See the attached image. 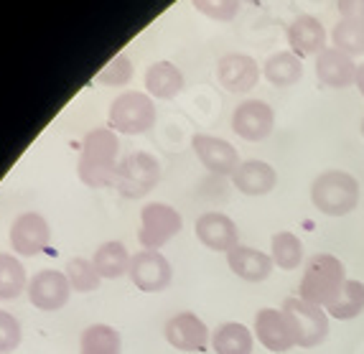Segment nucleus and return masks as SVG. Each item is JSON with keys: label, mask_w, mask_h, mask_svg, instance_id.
<instances>
[{"label": "nucleus", "mask_w": 364, "mask_h": 354, "mask_svg": "<svg viewBox=\"0 0 364 354\" xmlns=\"http://www.w3.org/2000/svg\"><path fill=\"white\" fill-rule=\"evenodd\" d=\"M219 85L235 95H247L257 87L262 67L250 54H225L217 64Z\"/></svg>", "instance_id": "nucleus-11"}, {"label": "nucleus", "mask_w": 364, "mask_h": 354, "mask_svg": "<svg viewBox=\"0 0 364 354\" xmlns=\"http://www.w3.org/2000/svg\"><path fill=\"white\" fill-rule=\"evenodd\" d=\"M359 133H362V138H364V117H362V125H359Z\"/></svg>", "instance_id": "nucleus-36"}, {"label": "nucleus", "mask_w": 364, "mask_h": 354, "mask_svg": "<svg viewBox=\"0 0 364 354\" xmlns=\"http://www.w3.org/2000/svg\"><path fill=\"white\" fill-rule=\"evenodd\" d=\"M191 148L199 156V161L204 163L209 173H217V176H230L240 168V156H237V148L232 146L225 138H217V135H194L191 138Z\"/></svg>", "instance_id": "nucleus-13"}, {"label": "nucleus", "mask_w": 364, "mask_h": 354, "mask_svg": "<svg viewBox=\"0 0 364 354\" xmlns=\"http://www.w3.org/2000/svg\"><path fill=\"white\" fill-rule=\"evenodd\" d=\"M146 90L156 100H173L183 92V74L171 61H153L146 72Z\"/></svg>", "instance_id": "nucleus-21"}, {"label": "nucleus", "mask_w": 364, "mask_h": 354, "mask_svg": "<svg viewBox=\"0 0 364 354\" xmlns=\"http://www.w3.org/2000/svg\"><path fill=\"white\" fill-rule=\"evenodd\" d=\"M283 311L291 318L298 347H318L328 336V313L321 306H314L298 296H291L283 301Z\"/></svg>", "instance_id": "nucleus-7"}, {"label": "nucleus", "mask_w": 364, "mask_h": 354, "mask_svg": "<svg viewBox=\"0 0 364 354\" xmlns=\"http://www.w3.org/2000/svg\"><path fill=\"white\" fill-rule=\"evenodd\" d=\"M161 181V163L156 156L146 151H135L120 161L115 176V189L125 199H140L151 194Z\"/></svg>", "instance_id": "nucleus-5"}, {"label": "nucleus", "mask_w": 364, "mask_h": 354, "mask_svg": "<svg viewBox=\"0 0 364 354\" xmlns=\"http://www.w3.org/2000/svg\"><path fill=\"white\" fill-rule=\"evenodd\" d=\"M286 38H288V46L291 51L298 56V59H309V56H318L323 49H328V33H326V26L321 21L316 18V16H296L291 21L286 31Z\"/></svg>", "instance_id": "nucleus-14"}, {"label": "nucleus", "mask_w": 364, "mask_h": 354, "mask_svg": "<svg viewBox=\"0 0 364 354\" xmlns=\"http://www.w3.org/2000/svg\"><path fill=\"white\" fill-rule=\"evenodd\" d=\"M331 46L344 51L346 56H364V23H354V21H336V26L328 33Z\"/></svg>", "instance_id": "nucleus-29"}, {"label": "nucleus", "mask_w": 364, "mask_h": 354, "mask_svg": "<svg viewBox=\"0 0 364 354\" xmlns=\"http://www.w3.org/2000/svg\"><path fill=\"white\" fill-rule=\"evenodd\" d=\"M128 278L143 294H161L173 278V268L158 250H140L130 260Z\"/></svg>", "instance_id": "nucleus-8"}, {"label": "nucleus", "mask_w": 364, "mask_h": 354, "mask_svg": "<svg viewBox=\"0 0 364 354\" xmlns=\"http://www.w3.org/2000/svg\"><path fill=\"white\" fill-rule=\"evenodd\" d=\"M354 87H357L359 95L364 97V64H359V69H357V82H354Z\"/></svg>", "instance_id": "nucleus-35"}, {"label": "nucleus", "mask_w": 364, "mask_h": 354, "mask_svg": "<svg viewBox=\"0 0 364 354\" xmlns=\"http://www.w3.org/2000/svg\"><path fill=\"white\" fill-rule=\"evenodd\" d=\"M311 202L326 217H346L359 204V181L352 173L328 168L311 181Z\"/></svg>", "instance_id": "nucleus-3"}, {"label": "nucleus", "mask_w": 364, "mask_h": 354, "mask_svg": "<svg viewBox=\"0 0 364 354\" xmlns=\"http://www.w3.org/2000/svg\"><path fill=\"white\" fill-rule=\"evenodd\" d=\"M117 151H120V143H117L115 130H90L85 135L82 156H79V178L92 189L112 186L117 176Z\"/></svg>", "instance_id": "nucleus-1"}, {"label": "nucleus", "mask_w": 364, "mask_h": 354, "mask_svg": "<svg viewBox=\"0 0 364 354\" xmlns=\"http://www.w3.org/2000/svg\"><path fill=\"white\" fill-rule=\"evenodd\" d=\"M270 257L278 270H296L304 263V242L293 232H275L270 237Z\"/></svg>", "instance_id": "nucleus-26"}, {"label": "nucleus", "mask_w": 364, "mask_h": 354, "mask_svg": "<svg viewBox=\"0 0 364 354\" xmlns=\"http://www.w3.org/2000/svg\"><path fill=\"white\" fill-rule=\"evenodd\" d=\"M109 128L125 135H146L156 125V104L143 92H122L109 104Z\"/></svg>", "instance_id": "nucleus-4"}, {"label": "nucleus", "mask_w": 364, "mask_h": 354, "mask_svg": "<svg viewBox=\"0 0 364 354\" xmlns=\"http://www.w3.org/2000/svg\"><path fill=\"white\" fill-rule=\"evenodd\" d=\"M130 260H133V257L128 255L125 245L117 242V240L102 242L97 250H95V257H92V263H95V270L100 273V278H107V281H117L122 275H128Z\"/></svg>", "instance_id": "nucleus-23"}, {"label": "nucleus", "mask_w": 364, "mask_h": 354, "mask_svg": "<svg viewBox=\"0 0 364 354\" xmlns=\"http://www.w3.org/2000/svg\"><path fill=\"white\" fill-rule=\"evenodd\" d=\"M275 128V112L265 100H245L232 112V130L242 141L260 143Z\"/></svg>", "instance_id": "nucleus-9"}, {"label": "nucleus", "mask_w": 364, "mask_h": 354, "mask_svg": "<svg viewBox=\"0 0 364 354\" xmlns=\"http://www.w3.org/2000/svg\"><path fill=\"white\" fill-rule=\"evenodd\" d=\"M255 334L257 342L267 352L283 354L296 347V331H293L291 318L286 316L283 309H260L255 313Z\"/></svg>", "instance_id": "nucleus-10"}, {"label": "nucleus", "mask_w": 364, "mask_h": 354, "mask_svg": "<svg viewBox=\"0 0 364 354\" xmlns=\"http://www.w3.org/2000/svg\"><path fill=\"white\" fill-rule=\"evenodd\" d=\"M357 61L352 56H346L344 51L328 46L321 54L316 56V80L321 82L328 90H346L357 82Z\"/></svg>", "instance_id": "nucleus-18"}, {"label": "nucleus", "mask_w": 364, "mask_h": 354, "mask_svg": "<svg viewBox=\"0 0 364 354\" xmlns=\"http://www.w3.org/2000/svg\"><path fill=\"white\" fill-rule=\"evenodd\" d=\"M199 13H204L212 21H232L242 8L245 0H191Z\"/></svg>", "instance_id": "nucleus-31"}, {"label": "nucleus", "mask_w": 364, "mask_h": 354, "mask_svg": "<svg viewBox=\"0 0 364 354\" xmlns=\"http://www.w3.org/2000/svg\"><path fill=\"white\" fill-rule=\"evenodd\" d=\"M130 77H133V64H130V59L125 54H117L115 59L107 61V67H105L95 80L102 82V85L122 87V85H128Z\"/></svg>", "instance_id": "nucleus-32"}, {"label": "nucleus", "mask_w": 364, "mask_h": 354, "mask_svg": "<svg viewBox=\"0 0 364 354\" xmlns=\"http://www.w3.org/2000/svg\"><path fill=\"white\" fill-rule=\"evenodd\" d=\"M227 265L237 278H242L247 283L267 281L275 268L273 257L265 255L262 250H255V247H247V245H237L235 250L227 252Z\"/></svg>", "instance_id": "nucleus-20"}, {"label": "nucleus", "mask_w": 364, "mask_h": 354, "mask_svg": "<svg viewBox=\"0 0 364 354\" xmlns=\"http://www.w3.org/2000/svg\"><path fill=\"white\" fill-rule=\"evenodd\" d=\"M181 227H183L181 214L171 207V204L151 202L140 209L138 242L143 245V250H161L168 240H173L181 232Z\"/></svg>", "instance_id": "nucleus-6"}, {"label": "nucleus", "mask_w": 364, "mask_h": 354, "mask_svg": "<svg viewBox=\"0 0 364 354\" xmlns=\"http://www.w3.org/2000/svg\"><path fill=\"white\" fill-rule=\"evenodd\" d=\"M199 242L214 252H230L240 245V230L235 220L222 212H204L194 225Z\"/></svg>", "instance_id": "nucleus-16"}, {"label": "nucleus", "mask_w": 364, "mask_h": 354, "mask_svg": "<svg viewBox=\"0 0 364 354\" xmlns=\"http://www.w3.org/2000/svg\"><path fill=\"white\" fill-rule=\"evenodd\" d=\"M262 77L273 87H293L304 80V59H298L291 49L275 51L262 64Z\"/></svg>", "instance_id": "nucleus-22"}, {"label": "nucleus", "mask_w": 364, "mask_h": 354, "mask_svg": "<svg viewBox=\"0 0 364 354\" xmlns=\"http://www.w3.org/2000/svg\"><path fill=\"white\" fill-rule=\"evenodd\" d=\"M346 281H349L346 268L339 257L328 255V252H316L314 257L306 260L301 286H298V299L328 309L341 296Z\"/></svg>", "instance_id": "nucleus-2"}, {"label": "nucleus", "mask_w": 364, "mask_h": 354, "mask_svg": "<svg viewBox=\"0 0 364 354\" xmlns=\"http://www.w3.org/2000/svg\"><path fill=\"white\" fill-rule=\"evenodd\" d=\"M79 354H122L120 331L109 324H92L82 331Z\"/></svg>", "instance_id": "nucleus-25"}, {"label": "nucleus", "mask_w": 364, "mask_h": 354, "mask_svg": "<svg viewBox=\"0 0 364 354\" xmlns=\"http://www.w3.org/2000/svg\"><path fill=\"white\" fill-rule=\"evenodd\" d=\"M164 334H166V342L171 347L181 349V352H207L209 342H212V334H209L207 324L191 311H181L176 316H171L166 321Z\"/></svg>", "instance_id": "nucleus-12"}, {"label": "nucleus", "mask_w": 364, "mask_h": 354, "mask_svg": "<svg viewBox=\"0 0 364 354\" xmlns=\"http://www.w3.org/2000/svg\"><path fill=\"white\" fill-rule=\"evenodd\" d=\"M336 11L341 21L364 23V0H336Z\"/></svg>", "instance_id": "nucleus-34"}, {"label": "nucleus", "mask_w": 364, "mask_h": 354, "mask_svg": "<svg viewBox=\"0 0 364 354\" xmlns=\"http://www.w3.org/2000/svg\"><path fill=\"white\" fill-rule=\"evenodd\" d=\"M21 336H23V331H21L18 318L0 309V354L13 352L21 344Z\"/></svg>", "instance_id": "nucleus-33"}, {"label": "nucleus", "mask_w": 364, "mask_h": 354, "mask_svg": "<svg viewBox=\"0 0 364 354\" xmlns=\"http://www.w3.org/2000/svg\"><path fill=\"white\" fill-rule=\"evenodd\" d=\"M232 183H235V189L245 196H265L275 189L278 173H275V168L267 163V161L250 159V161H242L240 168L232 173Z\"/></svg>", "instance_id": "nucleus-19"}, {"label": "nucleus", "mask_w": 364, "mask_h": 354, "mask_svg": "<svg viewBox=\"0 0 364 354\" xmlns=\"http://www.w3.org/2000/svg\"><path fill=\"white\" fill-rule=\"evenodd\" d=\"M364 311V283L362 281H346L341 296L328 306L326 313L339 321H352Z\"/></svg>", "instance_id": "nucleus-28"}, {"label": "nucleus", "mask_w": 364, "mask_h": 354, "mask_svg": "<svg viewBox=\"0 0 364 354\" xmlns=\"http://www.w3.org/2000/svg\"><path fill=\"white\" fill-rule=\"evenodd\" d=\"M64 270H67V278H69L72 291H77V294L97 291L100 273L95 270V263H92V260H85V257H72Z\"/></svg>", "instance_id": "nucleus-30"}, {"label": "nucleus", "mask_w": 364, "mask_h": 354, "mask_svg": "<svg viewBox=\"0 0 364 354\" xmlns=\"http://www.w3.org/2000/svg\"><path fill=\"white\" fill-rule=\"evenodd\" d=\"M69 294L72 286L61 270H41L28 281V301L41 311H59L69 301Z\"/></svg>", "instance_id": "nucleus-15"}, {"label": "nucleus", "mask_w": 364, "mask_h": 354, "mask_svg": "<svg viewBox=\"0 0 364 354\" xmlns=\"http://www.w3.org/2000/svg\"><path fill=\"white\" fill-rule=\"evenodd\" d=\"M51 240L49 222L43 220L41 214L26 212L11 227V245L13 252H18L23 257H33L38 252L46 250V245Z\"/></svg>", "instance_id": "nucleus-17"}, {"label": "nucleus", "mask_w": 364, "mask_h": 354, "mask_svg": "<svg viewBox=\"0 0 364 354\" xmlns=\"http://www.w3.org/2000/svg\"><path fill=\"white\" fill-rule=\"evenodd\" d=\"M252 347H255L252 331L237 321L217 326V331L212 334V349L217 354H252Z\"/></svg>", "instance_id": "nucleus-24"}, {"label": "nucleus", "mask_w": 364, "mask_h": 354, "mask_svg": "<svg viewBox=\"0 0 364 354\" xmlns=\"http://www.w3.org/2000/svg\"><path fill=\"white\" fill-rule=\"evenodd\" d=\"M26 268L18 257L0 252V301L18 299L26 291Z\"/></svg>", "instance_id": "nucleus-27"}]
</instances>
